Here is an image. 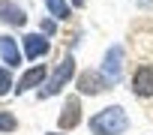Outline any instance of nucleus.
Instances as JSON below:
<instances>
[{"mask_svg": "<svg viewBox=\"0 0 153 135\" xmlns=\"http://www.w3.org/2000/svg\"><path fill=\"white\" fill-rule=\"evenodd\" d=\"M87 126H90L93 135H123L129 129V114L120 105H108V108L96 111Z\"/></svg>", "mask_w": 153, "mask_h": 135, "instance_id": "nucleus-1", "label": "nucleus"}, {"mask_svg": "<svg viewBox=\"0 0 153 135\" xmlns=\"http://www.w3.org/2000/svg\"><path fill=\"white\" fill-rule=\"evenodd\" d=\"M75 78V57L72 54H63V60L54 66V72H51V78L42 84V90H39V99H48V96H54V93H60L69 81Z\"/></svg>", "mask_w": 153, "mask_h": 135, "instance_id": "nucleus-2", "label": "nucleus"}, {"mask_svg": "<svg viewBox=\"0 0 153 135\" xmlns=\"http://www.w3.org/2000/svg\"><path fill=\"white\" fill-rule=\"evenodd\" d=\"M111 78L102 72V69H84L81 75H78V93L81 96H96V93H102V90H111Z\"/></svg>", "mask_w": 153, "mask_h": 135, "instance_id": "nucleus-3", "label": "nucleus"}, {"mask_svg": "<svg viewBox=\"0 0 153 135\" xmlns=\"http://www.w3.org/2000/svg\"><path fill=\"white\" fill-rule=\"evenodd\" d=\"M123 60H126L123 45H111V48L105 51V57H102V72H105L114 84L123 81Z\"/></svg>", "mask_w": 153, "mask_h": 135, "instance_id": "nucleus-4", "label": "nucleus"}, {"mask_svg": "<svg viewBox=\"0 0 153 135\" xmlns=\"http://www.w3.org/2000/svg\"><path fill=\"white\" fill-rule=\"evenodd\" d=\"M81 93H72V96H66V102H63V111H60V117H57V126L60 129H75L81 123Z\"/></svg>", "mask_w": 153, "mask_h": 135, "instance_id": "nucleus-5", "label": "nucleus"}, {"mask_svg": "<svg viewBox=\"0 0 153 135\" xmlns=\"http://www.w3.org/2000/svg\"><path fill=\"white\" fill-rule=\"evenodd\" d=\"M132 93L138 99H150L153 96V63H141L132 72Z\"/></svg>", "mask_w": 153, "mask_h": 135, "instance_id": "nucleus-6", "label": "nucleus"}, {"mask_svg": "<svg viewBox=\"0 0 153 135\" xmlns=\"http://www.w3.org/2000/svg\"><path fill=\"white\" fill-rule=\"evenodd\" d=\"M21 51H24V57L36 60V57H45L51 51V42L45 33H27V36H21Z\"/></svg>", "mask_w": 153, "mask_h": 135, "instance_id": "nucleus-7", "label": "nucleus"}, {"mask_svg": "<svg viewBox=\"0 0 153 135\" xmlns=\"http://www.w3.org/2000/svg\"><path fill=\"white\" fill-rule=\"evenodd\" d=\"M0 21L9 24V27H24L27 24V12L15 0H0Z\"/></svg>", "mask_w": 153, "mask_h": 135, "instance_id": "nucleus-8", "label": "nucleus"}, {"mask_svg": "<svg viewBox=\"0 0 153 135\" xmlns=\"http://www.w3.org/2000/svg\"><path fill=\"white\" fill-rule=\"evenodd\" d=\"M45 84V66H33V69H27L21 78H18V84L12 87L18 96L21 93H27V90H33V87H42Z\"/></svg>", "mask_w": 153, "mask_h": 135, "instance_id": "nucleus-9", "label": "nucleus"}, {"mask_svg": "<svg viewBox=\"0 0 153 135\" xmlns=\"http://www.w3.org/2000/svg\"><path fill=\"white\" fill-rule=\"evenodd\" d=\"M0 60L9 63V69L21 63V48H18V42H15L9 33H6V36H0Z\"/></svg>", "mask_w": 153, "mask_h": 135, "instance_id": "nucleus-10", "label": "nucleus"}, {"mask_svg": "<svg viewBox=\"0 0 153 135\" xmlns=\"http://www.w3.org/2000/svg\"><path fill=\"white\" fill-rule=\"evenodd\" d=\"M45 6H48V12H51L57 21H66V18L72 15V6L66 3V0H45Z\"/></svg>", "mask_w": 153, "mask_h": 135, "instance_id": "nucleus-11", "label": "nucleus"}, {"mask_svg": "<svg viewBox=\"0 0 153 135\" xmlns=\"http://www.w3.org/2000/svg\"><path fill=\"white\" fill-rule=\"evenodd\" d=\"M15 126H18V120L12 111H0V132H12Z\"/></svg>", "mask_w": 153, "mask_h": 135, "instance_id": "nucleus-12", "label": "nucleus"}, {"mask_svg": "<svg viewBox=\"0 0 153 135\" xmlns=\"http://www.w3.org/2000/svg\"><path fill=\"white\" fill-rule=\"evenodd\" d=\"M12 87V72H9V66H0V96H6Z\"/></svg>", "mask_w": 153, "mask_h": 135, "instance_id": "nucleus-13", "label": "nucleus"}, {"mask_svg": "<svg viewBox=\"0 0 153 135\" xmlns=\"http://www.w3.org/2000/svg\"><path fill=\"white\" fill-rule=\"evenodd\" d=\"M69 3H72V6H84L87 0H69Z\"/></svg>", "mask_w": 153, "mask_h": 135, "instance_id": "nucleus-14", "label": "nucleus"}, {"mask_svg": "<svg viewBox=\"0 0 153 135\" xmlns=\"http://www.w3.org/2000/svg\"><path fill=\"white\" fill-rule=\"evenodd\" d=\"M45 135H57V132H45Z\"/></svg>", "mask_w": 153, "mask_h": 135, "instance_id": "nucleus-15", "label": "nucleus"}]
</instances>
